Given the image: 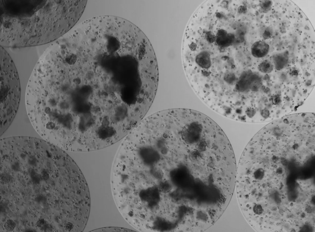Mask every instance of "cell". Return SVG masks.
<instances>
[{
	"label": "cell",
	"mask_w": 315,
	"mask_h": 232,
	"mask_svg": "<svg viewBox=\"0 0 315 232\" xmlns=\"http://www.w3.org/2000/svg\"><path fill=\"white\" fill-rule=\"evenodd\" d=\"M269 49V46L266 43L262 41H257L251 47V53L255 57L262 58L267 55Z\"/></svg>",
	"instance_id": "obj_4"
},
{
	"label": "cell",
	"mask_w": 315,
	"mask_h": 232,
	"mask_svg": "<svg viewBox=\"0 0 315 232\" xmlns=\"http://www.w3.org/2000/svg\"><path fill=\"white\" fill-rule=\"evenodd\" d=\"M235 39L234 34L223 29L219 30L215 35V42L222 47H227L232 45Z\"/></svg>",
	"instance_id": "obj_3"
},
{
	"label": "cell",
	"mask_w": 315,
	"mask_h": 232,
	"mask_svg": "<svg viewBox=\"0 0 315 232\" xmlns=\"http://www.w3.org/2000/svg\"><path fill=\"white\" fill-rule=\"evenodd\" d=\"M132 231V230H128V229H125L122 228H118V229H117V228H115V227H114V228H113L112 227H106V228H100V229H96V230H92V231H100V232H101V231L102 232H104H104H105H105H106V231H107H107H115H115H117V232H118V231H120V232H121V231H122V232H123V231H124V232H129H129H130V231Z\"/></svg>",
	"instance_id": "obj_9"
},
{
	"label": "cell",
	"mask_w": 315,
	"mask_h": 232,
	"mask_svg": "<svg viewBox=\"0 0 315 232\" xmlns=\"http://www.w3.org/2000/svg\"><path fill=\"white\" fill-rule=\"evenodd\" d=\"M299 73L298 69L295 67L290 68L288 71L289 75L293 78H296L298 76Z\"/></svg>",
	"instance_id": "obj_13"
},
{
	"label": "cell",
	"mask_w": 315,
	"mask_h": 232,
	"mask_svg": "<svg viewBox=\"0 0 315 232\" xmlns=\"http://www.w3.org/2000/svg\"><path fill=\"white\" fill-rule=\"evenodd\" d=\"M16 226V223L13 220L9 219L6 222L5 227L6 229L8 231H13L15 228Z\"/></svg>",
	"instance_id": "obj_11"
},
{
	"label": "cell",
	"mask_w": 315,
	"mask_h": 232,
	"mask_svg": "<svg viewBox=\"0 0 315 232\" xmlns=\"http://www.w3.org/2000/svg\"><path fill=\"white\" fill-rule=\"evenodd\" d=\"M280 98L279 95H275L273 97L272 101L275 105H278L280 102Z\"/></svg>",
	"instance_id": "obj_16"
},
{
	"label": "cell",
	"mask_w": 315,
	"mask_h": 232,
	"mask_svg": "<svg viewBox=\"0 0 315 232\" xmlns=\"http://www.w3.org/2000/svg\"><path fill=\"white\" fill-rule=\"evenodd\" d=\"M87 1H1V44L41 45L60 38L82 16Z\"/></svg>",
	"instance_id": "obj_1"
},
{
	"label": "cell",
	"mask_w": 315,
	"mask_h": 232,
	"mask_svg": "<svg viewBox=\"0 0 315 232\" xmlns=\"http://www.w3.org/2000/svg\"><path fill=\"white\" fill-rule=\"evenodd\" d=\"M197 47V45L196 44L194 43H192L190 45H189V48L190 50L192 51H194Z\"/></svg>",
	"instance_id": "obj_17"
},
{
	"label": "cell",
	"mask_w": 315,
	"mask_h": 232,
	"mask_svg": "<svg viewBox=\"0 0 315 232\" xmlns=\"http://www.w3.org/2000/svg\"><path fill=\"white\" fill-rule=\"evenodd\" d=\"M196 61L202 67H208L210 65V55L207 52H202L197 56Z\"/></svg>",
	"instance_id": "obj_5"
},
{
	"label": "cell",
	"mask_w": 315,
	"mask_h": 232,
	"mask_svg": "<svg viewBox=\"0 0 315 232\" xmlns=\"http://www.w3.org/2000/svg\"><path fill=\"white\" fill-rule=\"evenodd\" d=\"M205 37L207 41L210 44L215 42V35L211 31H208L205 34Z\"/></svg>",
	"instance_id": "obj_12"
},
{
	"label": "cell",
	"mask_w": 315,
	"mask_h": 232,
	"mask_svg": "<svg viewBox=\"0 0 315 232\" xmlns=\"http://www.w3.org/2000/svg\"><path fill=\"white\" fill-rule=\"evenodd\" d=\"M272 5V2L270 1H263L261 2L260 4L262 11L265 13L271 10Z\"/></svg>",
	"instance_id": "obj_8"
},
{
	"label": "cell",
	"mask_w": 315,
	"mask_h": 232,
	"mask_svg": "<svg viewBox=\"0 0 315 232\" xmlns=\"http://www.w3.org/2000/svg\"><path fill=\"white\" fill-rule=\"evenodd\" d=\"M253 211L257 215H260L262 213L263 208L260 205H256L253 208Z\"/></svg>",
	"instance_id": "obj_14"
},
{
	"label": "cell",
	"mask_w": 315,
	"mask_h": 232,
	"mask_svg": "<svg viewBox=\"0 0 315 232\" xmlns=\"http://www.w3.org/2000/svg\"><path fill=\"white\" fill-rule=\"evenodd\" d=\"M259 70L261 72L268 74L270 73L274 69V66L269 60H265L262 61L259 65Z\"/></svg>",
	"instance_id": "obj_6"
},
{
	"label": "cell",
	"mask_w": 315,
	"mask_h": 232,
	"mask_svg": "<svg viewBox=\"0 0 315 232\" xmlns=\"http://www.w3.org/2000/svg\"><path fill=\"white\" fill-rule=\"evenodd\" d=\"M132 192L133 195L135 196H137L138 194V191L136 189L133 188Z\"/></svg>",
	"instance_id": "obj_18"
},
{
	"label": "cell",
	"mask_w": 315,
	"mask_h": 232,
	"mask_svg": "<svg viewBox=\"0 0 315 232\" xmlns=\"http://www.w3.org/2000/svg\"><path fill=\"white\" fill-rule=\"evenodd\" d=\"M94 76V74L92 71H88L86 74V78L88 80H91Z\"/></svg>",
	"instance_id": "obj_15"
},
{
	"label": "cell",
	"mask_w": 315,
	"mask_h": 232,
	"mask_svg": "<svg viewBox=\"0 0 315 232\" xmlns=\"http://www.w3.org/2000/svg\"><path fill=\"white\" fill-rule=\"evenodd\" d=\"M12 179L11 176L8 173L3 172L1 174L0 180L3 184H6L9 183Z\"/></svg>",
	"instance_id": "obj_10"
},
{
	"label": "cell",
	"mask_w": 315,
	"mask_h": 232,
	"mask_svg": "<svg viewBox=\"0 0 315 232\" xmlns=\"http://www.w3.org/2000/svg\"><path fill=\"white\" fill-rule=\"evenodd\" d=\"M36 226L42 231L46 232L51 231V226L44 219H39L37 222Z\"/></svg>",
	"instance_id": "obj_7"
},
{
	"label": "cell",
	"mask_w": 315,
	"mask_h": 232,
	"mask_svg": "<svg viewBox=\"0 0 315 232\" xmlns=\"http://www.w3.org/2000/svg\"><path fill=\"white\" fill-rule=\"evenodd\" d=\"M0 61V134L2 136L10 125L17 112L21 89L14 64L9 54L1 47Z\"/></svg>",
	"instance_id": "obj_2"
}]
</instances>
